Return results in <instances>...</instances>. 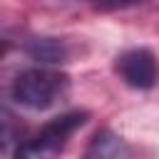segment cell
Returning a JSON list of instances; mask_svg holds the SVG:
<instances>
[{"label": "cell", "mask_w": 159, "mask_h": 159, "mask_svg": "<svg viewBox=\"0 0 159 159\" xmlns=\"http://www.w3.org/2000/svg\"><path fill=\"white\" fill-rule=\"evenodd\" d=\"M67 92L70 77L52 67H27L12 80L10 87L12 99L27 109H50L60 104Z\"/></svg>", "instance_id": "1"}, {"label": "cell", "mask_w": 159, "mask_h": 159, "mask_svg": "<svg viewBox=\"0 0 159 159\" xmlns=\"http://www.w3.org/2000/svg\"><path fill=\"white\" fill-rule=\"evenodd\" d=\"M87 112L75 109V112H65L55 119H50L40 132H35L30 139L20 142L12 159H57L60 152L65 149L67 139L87 122Z\"/></svg>", "instance_id": "2"}, {"label": "cell", "mask_w": 159, "mask_h": 159, "mask_svg": "<svg viewBox=\"0 0 159 159\" xmlns=\"http://www.w3.org/2000/svg\"><path fill=\"white\" fill-rule=\"evenodd\" d=\"M114 72L122 77L124 84H129L134 89H152L159 77L157 57L147 47H134V50L122 52L114 62Z\"/></svg>", "instance_id": "3"}, {"label": "cell", "mask_w": 159, "mask_h": 159, "mask_svg": "<svg viewBox=\"0 0 159 159\" xmlns=\"http://www.w3.org/2000/svg\"><path fill=\"white\" fill-rule=\"evenodd\" d=\"M82 159H132V152L117 132L104 127V129H97L92 134V139L84 147Z\"/></svg>", "instance_id": "4"}, {"label": "cell", "mask_w": 159, "mask_h": 159, "mask_svg": "<svg viewBox=\"0 0 159 159\" xmlns=\"http://www.w3.org/2000/svg\"><path fill=\"white\" fill-rule=\"evenodd\" d=\"M25 52L32 60L47 65H60L70 60V45L62 37H30L25 42Z\"/></svg>", "instance_id": "5"}]
</instances>
